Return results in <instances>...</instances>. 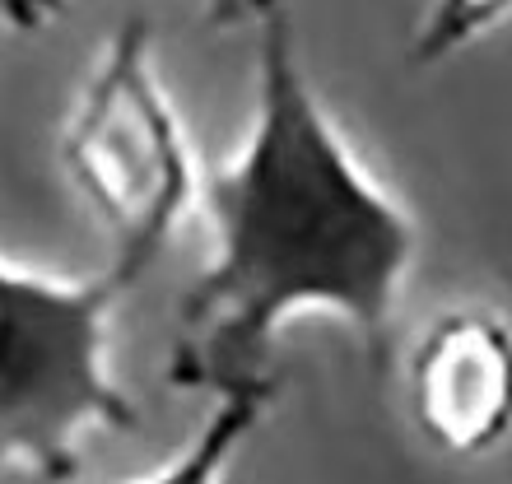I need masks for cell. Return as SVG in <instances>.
<instances>
[{"label": "cell", "mask_w": 512, "mask_h": 484, "mask_svg": "<svg viewBox=\"0 0 512 484\" xmlns=\"http://www.w3.org/2000/svg\"><path fill=\"white\" fill-rule=\"evenodd\" d=\"M201 215L210 256L177 303L173 387L275 401L270 350L308 312L345 322L382 363L419 224L322 103L284 5L256 19L252 121L205 173Z\"/></svg>", "instance_id": "6da1fadb"}, {"label": "cell", "mask_w": 512, "mask_h": 484, "mask_svg": "<svg viewBox=\"0 0 512 484\" xmlns=\"http://www.w3.org/2000/svg\"><path fill=\"white\" fill-rule=\"evenodd\" d=\"M145 270L117 256L94 275H52L0 256V471L70 480L94 433L135 429L112 373V322Z\"/></svg>", "instance_id": "7a4b0ae2"}, {"label": "cell", "mask_w": 512, "mask_h": 484, "mask_svg": "<svg viewBox=\"0 0 512 484\" xmlns=\"http://www.w3.org/2000/svg\"><path fill=\"white\" fill-rule=\"evenodd\" d=\"M61 168L108 233V256L145 275L163 261L191 210H201L205 173L140 14L108 33L70 98Z\"/></svg>", "instance_id": "3957f363"}, {"label": "cell", "mask_w": 512, "mask_h": 484, "mask_svg": "<svg viewBox=\"0 0 512 484\" xmlns=\"http://www.w3.org/2000/svg\"><path fill=\"white\" fill-rule=\"evenodd\" d=\"M415 429L447 457H489L512 438V322L494 308H447L405 359Z\"/></svg>", "instance_id": "277c9868"}, {"label": "cell", "mask_w": 512, "mask_h": 484, "mask_svg": "<svg viewBox=\"0 0 512 484\" xmlns=\"http://www.w3.org/2000/svg\"><path fill=\"white\" fill-rule=\"evenodd\" d=\"M503 24H512V0H429L410 38V61L424 70L447 66Z\"/></svg>", "instance_id": "5b68a950"}, {"label": "cell", "mask_w": 512, "mask_h": 484, "mask_svg": "<svg viewBox=\"0 0 512 484\" xmlns=\"http://www.w3.org/2000/svg\"><path fill=\"white\" fill-rule=\"evenodd\" d=\"M66 10V0H0V28L5 33H42Z\"/></svg>", "instance_id": "8992f818"}, {"label": "cell", "mask_w": 512, "mask_h": 484, "mask_svg": "<svg viewBox=\"0 0 512 484\" xmlns=\"http://www.w3.org/2000/svg\"><path fill=\"white\" fill-rule=\"evenodd\" d=\"M270 5H280V0H201L205 19L215 28H243V24L256 28V19H261Z\"/></svg>", "instance_id": "52a82bcc"}]
</instances>
